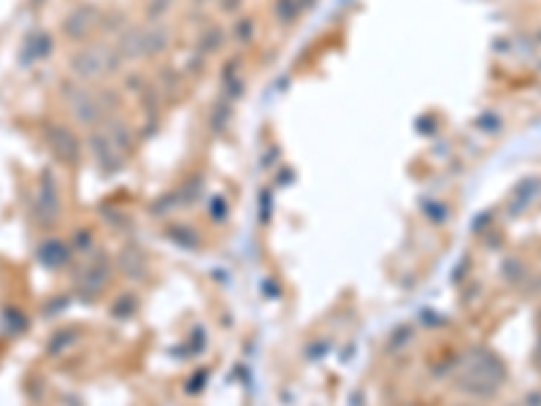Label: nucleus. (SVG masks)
<instances>
[{
	"mask_svg": "<svg viewBox=\"0 0 541 406\" xmlns=\"http://www.w3.org/2000/svg\"><path fill=\"white\" fill-rule=\"evenodd\" d=\"M114 54L106 49H84L82 54L73 57V71L79 76H103L114 68Z\"/></svg>",
	"mask_w": 541,
	"mask_h": 406,
	"instance_id": "1",
	"label": "nucleus"
},
{
	"mask_svg": "<svg viewBox=\"0 0 541 406\" xmlns=\"http://www.w3.org/2000/svg\"><path fill=\"white\" fill-rule=\"evenodd\" d=\"M49 144L62 160H73L76 157V138L68 133L65 128H51L49 131Z\"/></svg>",
	"mask_w": 541,
	"mask_h": 406,
	"instance_id": "2",
	"label": "nucleus"
}]
</instances>
